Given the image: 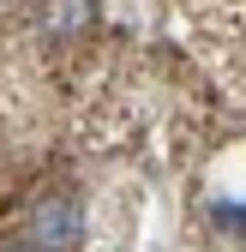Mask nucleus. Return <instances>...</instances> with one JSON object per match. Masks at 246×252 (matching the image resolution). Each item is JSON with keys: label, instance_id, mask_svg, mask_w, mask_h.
Listing matches in <instances>:
<instances>
[{"label": "nucleus", "instance_id": "1", "mask_svg": "<svg viewBox=\"0 0 246 252\" xmlns=\"http://www.w3.org/2000/svg\"><path fill=\"white\" fill-rule=\"evenodd\" d=\"M96 24V0H36V30L54 42H72Z\"/></svg>", "mask_w": 246, "mask_h": 252}, {"label": "nucleus", "instance_id": "2", "mask_svg": "<svg viewBox=\"0 0 246 252\" xmlns=\"http://www.w3.org/2000/svg\"><path fill=\"white\" fill-rule=\"evenodd\" d=\"M36 234H48L54 246H78V210H72V204H60L54 216L42 210V216H36Z\"/></svg>", "mask_w": 246, "mask_h": 252}]
</instances>
